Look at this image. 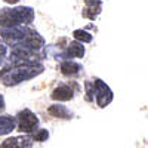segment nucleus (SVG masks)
Masks as SVG:
<instances>
[{
    "mask_svg": "<svg viewBox=\"0 0 148 148\" xmlns=\"http://www.w3.org/2000/svg\"><path fill=\"white\" fill-rule=\"evenodd\" d=\"M86 55V47H84V43L79 42V40H73L67 45L65 47V58H77V59H82L83 56Z\"/></svg>",
    "mask_w": 148,
    "mask_h": 148,
    "instance_id": "nucleus-11",
    "label": "nucleus"
},
{
    "mask_svg": "<svg viewBox=\"0 0 148 148\" xmlns=\"http://www.w3.org/2000/svg\"><path fill=\"white\" fill-rule=\"evenodd\" d=\"M49 136H51V132L47 129H37L31 133V138L36 142H45V141L49 139Z\"/></svg>",
    "mask_w": 148,
    "mask_h": 148,
    "instance_id": "nucleus-14",
    "label": "nucleus"
},
{
    "mask_svg": "<svg viewBox=\"0 0 148 148\" xmlns=\"http://www.w3.org/2000/svg\"><path fill=\"white\" fill-rule=\"evenodd\" d=\"M83 86H84V93H86L84 98H86V101L92 102L93 101V83L90 80H86L83 83Z\"/></svg>",
    "mask_w": 148,
    "mask_h": 148,
    "instance_id": "nucleus-15",
    "label": "nucleus"
},
{
    "mask_svg": "<svg viewBox=\"0 0 148 148\" xmlns=\"http://www.w3.org/2000/svg\"><path fill=\"white\" fill-rule=\"evenodd\" d=\"M15 119H16V129L15 130H18L21 133L31 135L40 126L39 117H37V114L33 113L30 108H24V110L18 111V114L15 116Z\"/></svg>",
    "mask_w": 148,
    "mask_h": 148,
    "instance_id": "nucleus-4",
    "label": "nucleus"
},
{
    "mask_svg": "<svg viewBox=\"0 0 148 148\" xmlns=\"http://www.w3.org/2000/svg\"><path fill=\"white\" fill-rule=\"evenodd\" d=\"M79 90V84L76 82H65V83H61L59 86L52 90L51 98L56 102H67L71 101L74 98V93Z\"/></svg>",
    "mask_w": 148,
    "mask_h": 148,
    "instance_id": "nucleus-6",
    "label": "nucleus"
},
{
    "mask_svg": "<svg viewBox=\"0 0 148 148\" xmlns=\"http://www.w3.org/2000/svg\"><path fill=\"white\" fill-rule=\"evenodd\" d=\"M45 71V64L37 59H19L8 61L0 70V83L6 88L18 86L28 82Z\"/></svg>",
    "mask_w": 148,
    "mask_h": 148,
    "instance_id": "nucleus-1",
    "label": "nucleus"
},
{
    "mask_svg": "<svg viewBox=\"0 0 148 148\" xmlns=\"http://www.w3.org/2000/svg\"><path fill=\"white\" fill-rule=\"evenodd\" d=\"M59 70H61V73H62L65 77H79V76H82V73L84 71V68H83V65L80 62L73 61L70 58L61 61Z\"/></svg>",
    "mask_w": 148,
    "mask_h": 148,
    "instance_id": "nucleus-7",
    "label": "nucleus"
},
{
    "mask_svg": "<svg viewBox=\"0 0 148 148\" xmlns=\"http://www.w3.org/2000/svg\"><path fill=\"white\" fill-rule=\"evenodd\" d=\"M102 10V0H84V8L82 10V16L95 21Z\"/></svg>",
    "mask_w": 148,
    "mask_h": 148,
    "instance_id": "nucleus-9",
    "label": "nucleus"
},
{
    "mask_svg": "<svg viewBox=\"0 0 148 148\" xmlns=\"http://www.w3.org/2000/svg\"><path fill=\"white\" fill-rule=\"evenodd\" d=\"M93 101L99 108L108 107L114 99V92L111 90L110 86L99 77L93 79Z\"/></svg>",
    "mask_w": 148,
    "mask_h": 148,
    "instance_id": "nucleus-5",
    "label": "nucleus"
},
{
    "mask_svg": "<svg viewBox=\"0 0 148 148\" xmlns=\"http://www.w3.org/2000/svg\"><path fill=\"white\" fill-rule=\"evenodd\" d=\"M16 129V119L10 114H0V136H6Z\"/></svg>",
    "mask_w": 148,
    "mask_h": 148,
    "instance_id": "nucleus-12",
    "label": "nucleus"
},
{
    "mask_svg": "<svg viewBox=\"0 0 148 148\" xmlns=\"http://www.w3.org/2000/svg\"><path fill=\"white\" fill-rule=\"evenodd\" d=\"M5 110H6V101H5V96L0 93V114H2Z\"/></svg>",
    "mask_w": 148,
    "mask_h": 148,
    "instance_id": "nucleus-17",
    "label": "nucleus"
},
{
    "mask_svg": "<svg viewBox=\"0 0 148 148\" xmlns=\"http://www.w3.org/2000/svg\"><path fill=\"white\" fill-rule=\"evenodd\" d=\"M73 37H74V40H79V42H82V43H92V42H93V36H92L89 31L83 30V28L74 30V31H73Z\"/></svg>",
    "mask_w": 148,
    "mask_h": 148,
    "instance_id": "nucleus-13",
    "label": "nucleus"
},
{
    "mask_svg": "<svg viewBox=\"0 0 148 148\" xmlns=\"http://www.w3.org/2000/svg\"><path fill=\"white\" fill-rule=\"evenodd\" d=\"M33 138L31 135L25 133L24 136H12L5 139L0 144V148H30L33 147Z\"/></svg>",
    "mask_w": 148,
    "mask_h": 148,
    "instance_id": "nucleus-8",
    "label": "nucleus"
},
{
    "mask_svg": "<svg viewBox=\"0 0 148 148\" xmlns=\"http://www.w3.org/2000/svg\"><path fill=\"white\" fill-rule=\"evenodd\" d=\"M5 3H8V5H10V6H14V5H18L19 3V0H3Z\"/></svg>",
    "mask_w": 148,
    "mask_h": 148,
    "instance_id": "nucleus-18",
    "label": "nucleus"
},
{
    "mask_svg": "<svg viewBox=\"0 0 148 148\" xmlns=\"http://www.w3.org/2000/svg\"><path fill=\"white\" fill-rule=\"evenodd\" d=\"M47 113L51 114L52 117H55V119H62V120H71L73 116H74L73 111L68 107H65L64 104H61V102L49 105L47 107Z\"/></svg>",
    "mask_w": 148,
    "mask_h": 148,
    "instance_id": "nucleus-10",
    "label": "nucleus"
},
{
    "mask_svg": "<svg viewBox=\"0 0 148 148\" xmlns=\"http://www.w3.org/2000/svg\"><path fill=\"white\" fill-rule=\"evenodd\" d=\"M36 18V10L30 6H15L0 9V27L31 25Z\"/></svg>",
    "mask_w": 148,
    "mask_h": 148,
    "instance_id": "nucleus-3",
    "label": "nucleus"
},
{
    "mask_svg": "<svg viewBox=\"0 0 148 148\" xmlns=\"http://www.w3.org/2000/svg\"><path fill=\"white\" fill-rule=\"evenodd\" d=\"M0 37L8 46H27L34 51H45L46 42L40 33L30 25L0 27Z\"/></svg>",
    "mask_w": 148,
    "mask_h": 148,
    "instance_id": "nucleus-2",
    "label": "nucleus"
},
{
    "mask_svg": "<svg viewBox=\"0 0 148 148\" xmlns=\"http://www.w3.org/2000/svg\"><path fill=\"white\" fill-rule=\"evenodd\" d=\"M8 53H9V46H8L3 40H0V65L6 62Z\"/></svg>",
    "mask_w": 148,
    "mask_h": 148,
    "instance_id": "nucleus-16",
    "label": "nucleus"
}]
</instances>
